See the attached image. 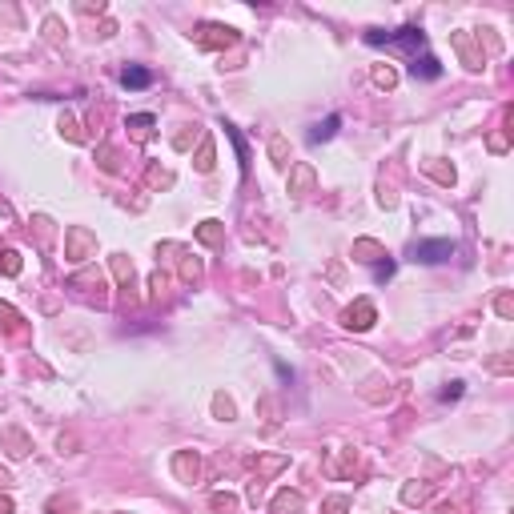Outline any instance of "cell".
<instances>
[{"label": "cell", "mask_w": 514, "mask_h": 514, "mask_svg": "<svg viewBox=\"0 0 514 514\" xmlns=\"http://www.w3.org/2000/svg\"><path fill=\"white\" fill-rule=\"evenodd\" d=\"M338 125H342V117L333 113V117H326L322 125H313V129H309V141H313V145H318V141H329L333 133H338Z\"/></svg>", "instance_id": "52a82bcc"}, {"label": "cell", "mask_w": 514, "mask_h": 514, "mask_svg": "<svg viewBox=\"0 0 514 514\" xmlns=\"http://www.w3.org/2000/svg\"><path fill=\"white\" fill-rule=\"evenodd\" d=\"M0 257H4V274H17V269H21V254L8 249V254H0Z\"/></svg>", "instance_id": "9a60e30c"}, {"label": "cell", "mask_w": 514, "mask_h": 514, "mask_svg": "<svg viewBox=\"0 0 514 514\" xmlns=\"http://www.w3.org/2000/svg\"><path fill=\"white\" fill-rule=\"evenodd\" d=\"M390 274H394V261H382V265H378V278L386 281V278H390Z\"/></svg>", "instance_id": "2e32d148"}, {"label": "cell", "mask_w": 514, "mask_h": 514, "mask_svg": "<svg viewBox=\"0 0 514 514\" xmlns=\"http://www.w3.org/2000/svg\"><path fill=\"white\" fill-rule=\"evenodd\" d=\"M374 81H378V85H382V89H394L398 72H394V69H374Z\"/></svg>", "instance_id": "7c38bea8"}, {"label": "cell", "mask_w": 514, "mask_h": 514, "mask_svg": "<svg viewBox=\"0 0 514 514\" xmlns=\"http://www.w3.org/2000/svg\"><path fill=\"white\" fill-rule=\"evenodd\" d=\"M121 85H125V89H149V85H153V72L141 69V65H129V69L121 72Z\"/></svg>", "instance_id": "5b68a950"}, {"label": "cell", "mask_w": 514, "mask_h": 514, "mask_svg": "<svg viewBox=\"0 0 514 514\" xmlns=\"http://www.w3.org/2000/svg\"><path fill=\"white\" fill-rule=\"evenodd\" d=\"M197 237H201L205 245H217V241H221V221H201Z\"/></svg>", "instance_id": "9c48e42d"}, {"label": "cell", "mask_w": 514, "mask_h": 514, "mask_svg": "<svg viewBox=\"0 0 514 514\" xmlns=\"http://www.w3.org/2000/svg\"><path fill=\"white\" fill-rule=\"evenodd\" d=\"M197 41H201L205 48H221V45H234L237 37H234V28H221V24H205Z\"/></svg>", "instance_id": "277c9868"}, {"label": "cell", "mask_w": 514, "mask_h": 514, "mask_svg": "<svg viewBox=\"0 0 514 514\" xmlns=\"http://www.w3.org/2000/svg\"><path fill=\"white\" fill-rule=\"evenodd\" d=\"M0 514H12V498H0Z\"/></svg>", "instance_id": "e0dca14e"}, {"label": "cell", "mask_w": 514, "mask_h": 514, "mask_svg": "<svg viewBox=\"0 0 514 514\" xmlns=\"http://www.w3.org/2000/svg\"><path fill=\"white\" fill-rule=\"evenodd\" d=\"M8 442H12V450H8L12 458H24V454H28V442H24V434H17V430H8Z\"/></svg>", "instance_id": "8fae6325"}, {"label": "cell", "mask_w": 514, "mask_h": 514, "mask_svg": "<svg viewBox=\"0 0 514 514\" xmlns=\"http://www.w3.org/2000/svg\"><path fill=\"white\" fill-rule=\"evenodd\" d=\"M129 129H133V137H137V141H145V137H149V129H153V117H149V113L129 117Z\"/></svg>", "instance_id": "30bf717a"}, {"label": "cell", "mask_w": 514, "mask_h": 514, "mask_svg": "<svg viewBox=\"0 0 514 514\" xmlns=\"http://www.w3.org/2000/svg\"><path fill=\"white\" fill-rule=\"evenodd\" d=\"M414 261H426V265H434V261H446V257H454V241H446V237H438V241H418L414 249Z\"/></svg>", "instance_id": "7a4b0ae2"}, {"label": "cell", "mask_w": 514, "mask_h": 514, "mask_svg": "<svg viewBox=\"0 0 514 514\" xmlns=\"http://www.w3.org/2000/svg\"><path fill=\"white\" fill-rule=\"evenodd\" d=\"M410 72L414 76H426V81H434V76H442V65H438V56H414V65H410Z\"/></svg>", "instance_id": "8992f818"}, {"label": "cell", "mask_w": 514, "mask_h": 514, "mask_svg": "<svg viewBox=\"0 0 514 514\" xmlns=\"http://www.w3.org/2000/svg\"><path fill=\"white\" fill-rule=\"evenodd\" d=\"M213 506H217V511H234L237 498H234V494H213Z\"/></svg>", "instance_id": "5bb4252c"}, {"label": "cell", "mask_w": 514, "mask_h": 514, "mask_svg": "<svg viewBox=\"0 0 514 514\" xmlns=\"http://www.w3.org/2000/svg\"><path fill=\"white\" fill-rule=\"evenodd\" d=\"M342 326L346 329H370L374 326V305L370 302H353L346 313H342Z\"/></svg>", "instance_id": "3957f363"}, {"label": "cell", "mask_w": 514, "mask_h": 514, "mask_svg": "<svg viewBox=\"0 0 514 514\" xmlns=\"http://www.w3.org/2000/svg\"><path fill=\"white\" fill-rule=\"evenodd\" d=\"M274 506H278V511H298V506H302V498H298V494H281Z\"/></svg>", "instance_id": "4fadbf2b"}, {"label": "cell", "mask_w": 514, "mask_h": 514, "mask_svg": "<svg viewBox=\"0 0 514 514\" xmlns=\"http://www.w3.org/2000/svg\"><path fill=\"white\" fill-rule=\"evenodd\" d=\"M366 41H370V45H390V48H406V52H414V56H418V48L426 45V37H422V28H398V32H366Z\"/></svg>", "instance_id": "6da1fadb"}, {"label": "cell", "mask_w": 514, "mask_h": 514, "mask_svg": "<svg viewBox=\"0 0 514 514\" xmlns=\"http://www.w3.org/2000/svg\"><path fill=\"white\" fill-rule=\"evenodd\" d=\"M69 245H72V261H81V257L89 254V245H93V237L85 234V229H72V234H69Z\"/></svg>", "instance_id": "ba28073f"}]
</instances>
